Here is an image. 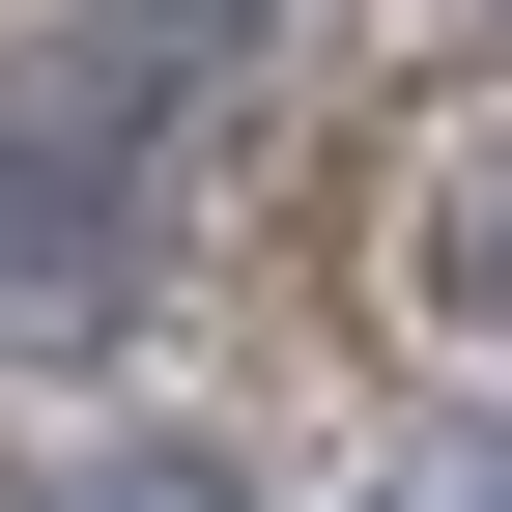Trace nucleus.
I'll return each instance as SVG.
<instances>
[{"label": "nucleus", "mask_w": 512, "mask_h": 512, "mask_svg": "<svg viewBox=\"0 0 512 512\" xmlns=\"http://www.w3.org/2000/svg\"><path fill=\"white\" fill-rule=\"evenodd\" d=\"M399 512H512V427H427V456H399Z\"/></svg>", "instance_id": "20e7f679"}, {"label": "nucleus", "mask_w": 512, "mask_h": 512, "mask_svg": "<svg viewBox=\"0 0 512 512\" xmlns=\"http://www.w3.org/2000/svg\"><path fill=\"white\" fill-rule=\"evenodd\" d=\"M427 285H456V313H484V342H512V143L456 171V200H427Z\"/></svg>", "instance_id": "f03ea898"}, {"label": "nucleus", "mask_w": 512, "mask_h": 512, "mask_svg": "<svg viewBox=\"0 0 512 512\" xmlns=\"http://www.w3.org/2000/svg\"><path fill=\"white\" fill-rule=\"evenodd\" d=\"M57 512H256V484H228V456H86Z\"/></svg>", "instance_id": "7ed1b4c3"}, {"label": "nucleus", "mask_w": 512, "mask_h": 512, "mask_svg": "<svg viewBox=\"0 0 512 512\" xmlns=\"http://www.w3.org/2000/svg\"><path fill=\"white\" fill-rule=\"evenodd\" d=\"M200 86H228V0H86V29L0 57V342H114L143 313V228L200 171Z\"/></svg>", "instance_id": "f257e3e1"}]
</instances>
